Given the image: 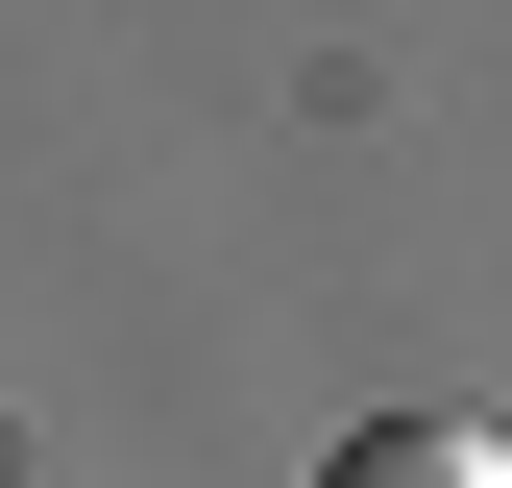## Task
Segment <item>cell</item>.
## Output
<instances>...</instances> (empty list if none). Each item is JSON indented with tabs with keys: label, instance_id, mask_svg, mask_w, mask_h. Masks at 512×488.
I'll list each match as a JSON object with an SVG mask.
<instances>
[{
	"label": "cell",
	"instance_id": "1",
	"mask_svg": "<svg viewBox=\"0 0 512 488\" xmlns=\"http://www.w3.org/2000/svg\"><path fill=\"white\" fill-rule=\"evenodd\" d=\"M317 488H512V440H488V415H366Z\"/></svg>",
	"mask_w": 512,
	"mask_h": 488
}]
</instances>
